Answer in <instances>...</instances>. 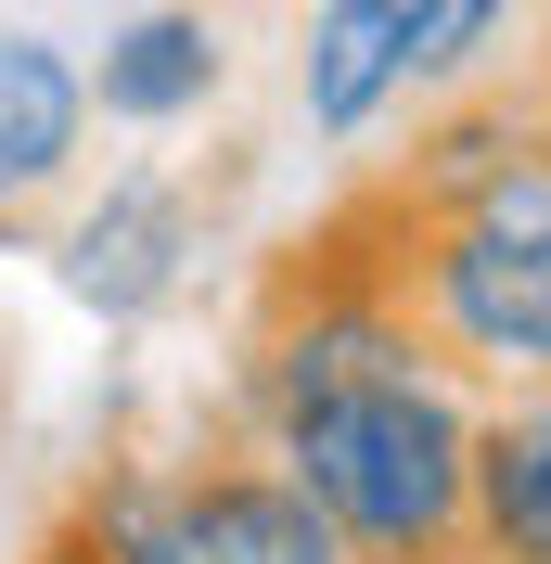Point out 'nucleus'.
<instances>
[{
    "label": "nucleus",
    "instance_id": "8",
    "mask_svg": "<svg viewBox=\"0 0 551 564\" xmlns=\"http://www.w3.org/2000/svg\"><path fill=\"white\" fill-rule=\"evenodd\" d=\"M514 39H526V0H436V13H423V104L500 77V65H514Z\"/></svg>",
    "mask_w": 551,
    "mask_h": 564
},
{
    "label": "nucleus",
    "instance_id": "1",
    "mask_svg": "<svg viewBox=\"0 0 551 564\" xmlns=\"http://www.w3.org/2000/svg\"><path fill=\"white\" fill-rule=\"evenodd\" d=\"M475 423L487 398L449 372L436 347L346 372L309 411H282L257 449L321 500V527L359 564H462L475 552Z\"/></svg>",
    "mask_w": 551,
    "mask_h": 564
},
{
    "label": "nucleus",
    "instance_id": "3",
    "mask_svg": "<svg viewBox=\"0 0 551 564\" xmlns=\"http://www.w3.org/2000/svg\"><path fill=\"white\" fill-rule=\"evenodd\" d=\"M39 270L65 295L77 321H104V334H141V321H168L193 282H206V193L180 167H104L77 180L52 231H39Z\"/></svg>",
    "mask_w": 551,
    "mask_h": 564
},
{
    "label": "nucleus",
    "instance_id": "4",
    "mask_svg": "<svg viewBox=\"0 0 551 564\" xmlns=\"http://www.w3.org/2000/svg\"><path fill=\"white\" fill-rule=\"evenodd\" d=\"M423 13L436 0H309L295 26V116L321 154H359L385 116L423 104Z\"/></svg>",
    "mask_w": 551,
    "mask_h": 564
},
{
    "label": "nucleus",
    "instance_id": "10",
    "mask_svg": "<svg viewBox=\"0 0 551 564\" xmlns=\"http://www.w3.org/2000/svg\"><path fill=\"white\" fill-rule=\"evenodd\" d=\"M526 104L551 116V13H539V39H526Z\"/></svg>",
    "mask_w": 551,
    "mask_h": 564
},
{
    "label": "nucleus",
    "instance_id": "5",
    "mask_svg": "<svg viewBox=\"0 0 551 564\" xmlns=\"http://www.w3.org/2000/svg\"><path fill=\"white\" fill-rule=\"evenodd\" d=\"M90 129V52H65L52 26H0V245L77 193Z\"/></svg>",
    "mask_w": 551,
    "mask_h": 564
},
{
    "label": "nucleus",
    "instance_id": "6",
    "mask_svg": "<svg viewBox=\"0 0 551 564\" xmlns=\"http://www.w3.org/2000/svg\"><path fill=\"white\" fill-rule=\"evenodd\" d=\"M218 90H231V39H218L206 0H141L129 26H104V52H90V116L129 129V141L206 129Z\"/></svg>",
    "mask_w": 551,
    "mask_h": 564
},
{
    "label": "nucleus",
    "instance_id": "9",
    "mask_svg": "<svg viewBox=\"0 0 551 564\" xmlns=\"http://www.w3.org/2000/svg\"><path fill=\"white\" fill-rule=\"evenodd\" d=\"M26 564H104V552H90V539H77L65 513H52V527H39V552H26Z\"/></svg>",
    "mask_w": 551,
    "mask_h": 564
},
{
    "label": "nucleus",
    "instance_id": "2",
    "mask_svg": "<svg viewBox=\"0 0 551 564\" xmlns=\"http://www.w3.org/2000/svg\"><path fill=\"white\" fill-rule=\"evenodd\" d=\"M65 527L104 564H359L321 500L282 475L257 436H206V449H104L65 488Z\"/></svg>",
    "mask_w": 551,
    "mask_h": 564
},
{
    "label": "nucleus",
    "instance_id": "7",
    "mask_svg": "<svg viewBox=\"0 0 551 564\" xmlns=\"http://www.w3.org/2000/svg\"><path fill=\"white\" fill-rule=\"evenodd\" d=\"M462 564H551V386L487 398V423H475V552Z\"/></svg>",
    "mask_w": 551,
    "mask_h": 564
}]
</instances>
